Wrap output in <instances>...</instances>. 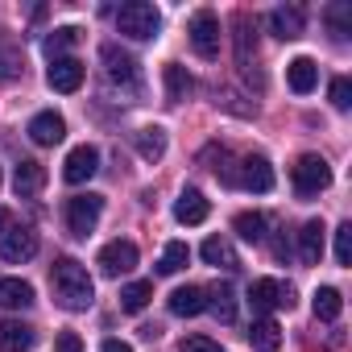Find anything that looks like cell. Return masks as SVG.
I'll return each instance as SVG.
<instances>
[{
    "mask_svg": "<svg viewBox=\"0 0 352 352\" xmlns=\"http://www.w3.org/2000/svg\"><path fill=\"white\" fill-rule=\"evenodd\" d=\"M50 286H54L58 307H67V311H87L91 298H96V282L87 278L83 261H75V257L54 261V270H50Z\"/></svg>",
    "mask_w": 352,
    "mask_h": 352,
    "instance_id": "cell-1",
    "label": "cell"
},
{
    "mask_svg": "<svg viewBox=\"0 0 352 352\" xmlns=\"http://www.w3.org/2000/svg\"><path fill=\"white\" fill-rule=\"evenodd\" d=\"M157 25H162V17H157V9L149 0H129V5H120V13H116V30L124 38H133V42H149L157 34Z\"/></svg>",
    "mask_w": 352,
    "mask_h": 352,
    "instance_id": "cell-2",
    "label": "cell"
},
{
    "mask_svg": "<svg viewBox=\"0 0 352 352\" xmlns=\"http://www.w3.org/2000/svg\"><path fill=\"white\" fill-rule=\"evenodd\" d=\"M290 179H294V191L307 199V195H319V191L331 187V166H327V157H319V153H302V157L294 162V170H290Z\"/></svg>",
    "mask_w": 352,
    "mask_h": 352,
    "instance_id": "cell-3",
    "label": "cell"
},
{
    "mask_svg": "<svg viewBox=\"0 0 352 352\" xmlns=\"http://www.w3.org/2000/svg\"><path fill=\"white\" fill-rule=\"evenodd\" d=\"M100 212H104V195H96V191L67 199V228H71V236H91L96 224H100Z\"/></svg>",
    "mask_w": 352,
    "mask_h": 352,
    "instance_id": "cell-4",
    "label": "cell"
},
{
    "mask_svg": "<svg viewBox=\"0 0 352 352\" xmlns=\"http://www.w3.org/2000/svg\"><path fill=\"white\" fill-rule=\"evenodd\" d=\"M191 46L199 58H220V17L216 13L199 9L191 17Z\"/></svg>",
    "mask_w": 352,
    "mask_h": 352,
    "instance_id": "cell-5",
    "label": "cell"
},
{
    "mask_svg": "<svg viewBox=\"0 0 352 352\" xmlns=\"http://www.w3.org/2000/svg\"><path fill=\"white\" fill-rule=\"evenodd\" d=\"M96 170H100V149H96V145H75V149L67 153V162H63V179H67L71 187H79V183L91 179Z\"/></svg>",
    "mask_w": 352,
    "mask_h": 352,
    "instance_id": "cell-6",
    "label": "cell"
},
{
    "mask_svg": "<svg viewBox=\"0 0 352 352\" xmlns=\"http://www.w3.org/2000/svg\"><path fill=\"white\" fill-rule=\"evenodd\" d=\"M249 302L257 315H270L274 307H290V286H282L278 278H257L249 286Z\"/></svg>",
    "mask_w": 352,
    "mask_h": 352,
    "instance_id": "cell-7",
    "label": "cell"
},
{
    "mask_svg": "<svg viewBox=\"0 0 352 352\" xmlns=\"http://www.w3.org/2000/svg\"><path fill=\"white\" fill-rule=\"evenodd\" d=\"M137 265V245L133 241H108L104 249H100V270L108 274V278H120V274H129Z\"/></svg>",
    "mask_w": 352,
    "mask_h": 352,
    "instance_id": "cell-8",
    "label": "cell"
},
{
    "mask_svg": "<svg viewBox=\"0 0 352 352\" xmlns=\"http://www.w3.org/2000/svg\"><path fill=\"white\" fill-rule=\"evenodd\" d=\"M34 253H38V232L34 228H13V232H5V241H0V257L9 265H21Z\"/></svg>",
    "mask_w": 352,
    "mask_h": 352,
    "instance_id": "cell-9",
    "label": "cell"
},
{
    "mask_svg": "<svg viewBox=\"0 0 352 352\" xmlns=\"http://www.w3.org/2000/svg\"><path fill=\"white\" fill-rule=\"evenodd\" d=\"M46 83H50L54 91H63V96L79 91V87H83V63H79V58H54L50 71H46Z\"/></svg>",
    "mask_w": 352,
    "mask_h": 352,
    "instance_id": "cell-10",
    "label": "cell"
},
{
    "mask_svg": "<svg viewBox=\"0 0 352 352\" xmlns=\"http://www.w3.org/2000/svg\"><path fill=\"white\" fill-rule=\"evenodd\" d=\"M208 212H212V204H208V199H204V191H195V187H187L179 199H174V220L187 224V228L204 224V220H208Z\"/></svg>",
    "mask_w": 352,
    "mask_h": 352,
    "instance_id": "cell-11",
    "label": "cell"
},
{
    "mask_svg": "<svg viewBox=\"0 0 352 352\" xmlns=\"http://www.w3.org/2000/svg\"><path fill=\"white\" fill-rule=\"evenodd\" d=\"M245 191H257V195H265V191H274V166L265 162V157H245L241 162V179H236Z\"/></svg>",
    "mask_w": 352,
    "mask_h": 352,
    "instance_id": "cell-12",
    "label": "cell"
},
{
    "mask_svg": "<svg viewBox=\"0 0 352 352\" xmlns=\"http://www.w3.org/2000/svg\"><path fill=\"white\" fill-rule=\"evenodd\" d=\"M25 133H30L34 145H58V141L67 137V120H63L58 112H38Z\"/></svg>",
    "mask_w": 352,
    "mask_h": 352,
    "instance_id": "cell-13",
    "label": "cell"
},
{
    "mask_svg": "<svg viewBox=\"0 0 352 352\" xmlns=\"http://www.w3.org/2000/svg\"><path fill=\"white\" fill-rule=\"evenodd\" d=\"M34 327L21 319H0V352H30L34 348Z\"/></svg>",
    "mask_w": 352,
    "mask_h": 352,
    "instance_id": "cell-14",
    "label": "cell"
},
{
    "mask_svg": "<svg viewBox=\"0 0 352 352\" xmlns=\"http://www.w3.org/2000/svg\"><path fill=\"white\" fill-rule=\"evenodd\" d=\"M42 187H46V166H42V162H34V157H30V162H21V166H17V174H13V191H17L21 199H30V195H38Z\"/></svg>",
    "mask_w": 352,
    "mask_h": 352,
    "instance_id": "cell-15",
    "label": "cell"
},
{
    "mask_svg": "<svg viewBox=\"0 0 352 352\" xmlns=\"http://www.w3.org/2000/svg\"><path fill=\"white\" fill-rule=\"evenodd\" d=\"M170 311L183 315V319L208 311V290H199V286H179V290H170Z\"/></svg>",
    "mask_w": 352,
    "mask_h": 352,
    "instance_id": "cell-16",
    "label": "cell"
},
{
    "mask_svg": "<svg viewBox=\"0 0 352 352\" xmlns=\"http://www.w3.org/2000/svg\"><path fill=\"white\" fill-rule=\"evenodd\" d=\"M302 9L298 5H278L274 13H270V25H274V34L282 38V42H290V38H298L302 34Z\"/></svg>",
    "mask_w": 352,
    "mask_h": 352,
    "instance_id": "cell-17",
    "label": "cell"
},
{
    "mask_svg": "<svg viewBox=\"0 0 352 352\" xmlns=\"http://www.w3.org/2000/svg\"><path fill=\"white\" fill-rule=\"evenodd\" d=\"M323 236H327L323 220H307V224H302V232H298V253H302L307 265H319V257H323Z\"/></svg>",
    "mask_w": 352,
    "mask_h": 352,
    "instance_id": "cell-18",
    "label": "cell"
},
{
    "mask_svg": "<svg viewBox=\"0 0 352 352\" xmlns=\"http://www.w3.org/2000/svg\"><path fill=\"white\" fill-rule=\"evenodd\" d=\"M286 83H290V91H298V96L315 91V83H319V67H315V58H294V63L286 67Z\"/></svg>",
    "mask_w": 352,
    "mask_h": 352,
    "instance_id": "cell-19",
    "label": "cell"
},
{
    "mask_svg": "<svg viewBox=\"0 0 352 352\" xmlns=\"http://www.w3.org/2000/svg\"><path fill=\"white\" fill-rule=\"evenodd\" d=\"M137 153L145 157V162H162L166 157V129L162 124H145V129H137Z\"/></svg>",
    "mask_w": 352,
    "mask_h": 352,
    "instance_id": "cell-20",
    "label": "cell"
},
{
    "mask_svg": "<svg viewBox=\"0 0 352 352\" xmlns=\"http://www.w3.org/2000/svg\"><path fill=\"white\" fill-rule=\"evenodd\" d=\"M199 253H204V261H208V265H216V270H228V274H232V270L241 265V257H236V249H232V245H228L224 236H208Z\"/></svg>",
    "mask_w": 352,
    "mask_h": 352,
    "instance_id": "cell-21",
    "label": "cell"
},
{
    "mask_svg": "<svg viewBox=\"0 0 352 352\" xmlns=\"http://www.w3.org/2000/svg\"><path fill=\"white\" fill-rule=\"evenodd\" d=\"M249 344H253L257 352H278V348H282V327H278L270 315H261V319H253V327H249Z\"/></svg>",
    "mask_w": 352,
    "mask_h": 352,
    "instance_id": "cell-22",
    "label": "cell"
},
{
    "mask_svg": "<svg viewBox=\"0 0 352 352\" xmlns=\"http://www.w3.org/2000/svg\"><path fill=\"white\" fill-rule=\"evenodd\" d=\"M104 54V63H108V75L116 79V83H133L137 79V63H133V54H124V50H116L112 42L100 50Z\"/></svg>",
    "mask_w": 352,
    "mask_h": 352,
    "instance_id": "cell-23",
    "label": "cell"
},
{
    "mask_svg": "<svg viewBox=\"0 0 352 352\" xmlns=\"http://www.w3.org/2000/svg\"><path fill=\"white\" fill-rule=\"evenodd\" d=\"M0 307H34V286L21 278H0Z\"/></svg>",
    "mask_w": 352,
    "mask_h": 352,
    "instance_id": "cell-24",
    "label": "cell"
},
{
    "mask_svg": "<svg viewBox=\"0 0 352 352\" xmlns=\"http://www.w3.org/2000/svg\"><path fill=\"white\" fill-rule=\"evenodd\" d=\"M311 307H315V319L336 323V319H340V311H344V298H340V290H336V286H319V290H315V298H311Z\"/></svg>",
    "mask_w": 352,
    "mask_h": 352,
    "instance_id": "cell-25",
    "label": "cell"
},
{
    "mask_svg": "<svg viewBox=\"0 0 352 352\" xmlns=\"http://www.w3.org/2000/svg\"><path fill=\"white\" fill-rule=\"evenodd\" d=\"M25 71V58H21V46L9 38V34H0V79H17Z\"/></svg>",
    "mask_w": 352,
    "mask_h": 352,
    "instance_id": "cell-26",
    "label": "cell"
},
{
    "mask_svg": "<svg viewBox=\"0 0 352 352\" xmlns=\"http://www.w3.org/2000/svg\"><path fill=\"white\" fill-rule=\"evenodd\" d=\"M166 91H170V100H187L191 91H195V79L187 75V67H179V63H166Z\"/></svg>",
    "mask_w": 352,
    "mask_h": 352,
    "instance_id": "cell-27",
    "label": "cell"
},
{
    "mask_svg": "<svg viewBox=\"0 0 352 352\" xmlns=\"http://www.w3.org/2000/svg\"><path fill=\"white\" fill-rule=\"evenodd\" d=\"M187 261H191V249H187L183 241H170V245L162 249L157 274H162V278H170V274H179V270H187Z\"/></svg>",
    "mask_w": 352,
    "mask_h": 352,
    "instance_id": "cell-28",
    "label": "cell"
},
{
    "mask_svg": "<svg viewBox=\"0 0 352 352\" xmlns=\"http://www.w3.org/2000/svg\"><path fill=\"white\" fill-rule=\"evenodd\" d=\"M149 298H153V282H129V286L120 290V307H124L129 315L145 311V307H149Z\"/></svg>",
    "mask_w": 352,
    "mask_h": 352,
    "instance_id": "cell-29",
    "label": "cell"
},
{
    "mask_svg": "<svg viewBox=\"0 0 352 352\" xmlns=\"http://www.w3.org/2000/svg\"><path fill=\"white\" fill-rule=\"evenodd\" d=\"M212 311H216V319L220 323H232L236 319V294H232V286L228 282H220L216 290H212V302H208Z\"/></svg>",
    "mask_w": 352,
    "mask_h": 352,
    "instance_id": "cell-30",
    "label": "cell"
},
{
    "mask_svg": "<svg viewBox=\"0 0 352 352\" xmlns=\"http://www.w3.org/2000/svg\"><path fill=\"white\" fill-rule=\"evenodd\" d=\"M236 236L249 241V245L265 241V216H261V212H241V216H236Z\"/></svg>",
    "mask_w": 352,
    "mask_h": 352,
    "instance_id": "cell-31",
    "label": "cell"
},
{
    "mask_svg": "<svg viewBox=\"0 0 352 352\" xmlns=\"http://www.w3.org/2000/svg\"><path fill=\"white\" fill-rule=\"evenodd\" d=\"M249 54H257V25H249V17L236 21V58L249 63Z\"/></svg>",
    "mask_w": 352,
    "mask_h": 352,
    "instance_id": "cell-32",
    "label": "cell"
},
{
    "mask_svg": "<svg viewBox=\"0 0 352 352\" xmlns=\"http://www.w3.org/2000/svg\"><path fill=\"white\" fill-rule=\"evenodd\" d=\"M75 42H79V30H75V25H63V30H54V34L46 38V54H50V58H58V54H63V50H71Z\"/></svg>",
    "mask_w": 352,
    "mask_h": 352,
    "instance_id": "cell-33",
    "label": "cell"
},
{
    "mask_svg": "<svg viewBox=\"0 0 352 352\" xmlns=\"http://www.w3.org/2000/svg\"><path fill=\"white\" fill-rule=\"evenodd\" d=\"M348 21H352V9H348V5H331V9H327L331 38H348V34H352V30H348Z\"/></svg>",
    "mask_w": 352,
    "mask_h": 352,
    "instance_id": "cell-34",
    "label": "cell"
},
{
    "mask_svg": "<svg viewBox=\"0 0 352 352\" xmlns=\"http://www.w3.org/2000/svg\"><path fill=\"white\" fill-rule=\"evenodd\" d=\"M336 261L340 265H352V224H340L336 228Z\"/></svg>",
    "mask_w": 352,
    "mask_h": 352,
    "instance_id": "cell-35",
    "label": "cell"
},
{
    "mask_svg": "<svg viewBox=\"0 0 352 352\" xmlns=\"http://www.w3.org/2000/svg\"><path fill=\"white\" fill-rule=\"evenodd\" d=\"M348 104H352V83L340 75V79H331V108L348 112Z\"/></svg>",
    "mask_w": 352,
    "mask_h": 352,
    "instance_id": "cell-36",
    "label": "cell"
},
{
    "mask_svg": "<svg viewBox=\"0 0 352 352\" xmlns=\"http://www.w3.org/2000/svg\"><path fill=\"white\" fill-rule=\"evenodd\" d=\"M183 352H224L216 340H208V336H187L183 340Z\"/></svg>",
    "mask_w": 352,
    "mask_h": 352,
    "instance_id": "cell-37",
    "label": "cell"
},
{
    "mask_svg": "<svg viewBox=\"0 0 352 352\" xmlns=\"http://www.w3.org/2000/svg\"><path fill=\"white\" fill-rule=\"evenodd\" d=\"M54 352H87V348H83V340H79L75 331H63V336L54 340Z\"/></svg>",
    "mask_w": 352,
    "mask_h": 352,
    "instance_id": "cell-38",
    "label": "cell"
},
{
    "mask_svg": "<svg viewBox=\"0 0 352 352\" xmlns=\"http://www.w3.org/2000/svg\"><path fill=\"white\" fill-rule=\"evenodd\" d=\"M100 352H133V344H124V340H104Z\"/></svg>",
    "mask_w": 352,
    "mask_h": 352,
    "instance_id": "cell-39",
    "label": "cell"
}]
</instances>
